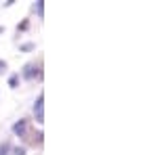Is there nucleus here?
Wrapping results in <instances>:
<instances>
[{
    "mask_svg": "<svg viewBox=\"0 0 158 155\" xmlns=\"http://www.w3.org/2000/svg\"><path fill=\"white\" fill-rule=\"evenodd\" d=\"M13 132H15L17 136L23 138L25 134H27V119H19V122H15V124H13Z\"/></svg>",
    "mask_w": 158,
    "mask_h": 155,
    "instance_id": "obj_2",
    "label": "nucleus"
},
{
    "mask_svg": "<svg viewBox=\"0 0 158 155\" xmlns=\"http://www.w3.org/2000/svg\"><path fill=\"white\" fill-rule=\"evenodd\" d=\"M34 11H38V15L42 17V13H44V2H42V0H38L36 4H34Z\"/></svg>",
    "mask_w": 158,
    "mask_h": 155,
    "instance_id": "obj_5",
    "label": "nucleus"
},
{
    "mask_svg": "<svg viewBox=\"0 0 158 155\" xmlns=\"http://www.w3.org/2000/svg\"><path fill=\"white\" fill-rule=\"evenodd\" d=\"M36 76H40L36 63H27V65L23 67V72H21V78H25V80H34Z\"/></svg>",
    "mask_w": 158,
    "mask_h": 155,
    "instance_id": "obj_1",
    "label": "nucleus"
},
{
    "mask_svg": "<svg viewBox=\"0 0 158 155\" xmlns=\"http://www.w3.org/2000/svg\"><path fill=\"white\" fill-rule=\"evenodd\" d=\"M9 149H11V143H4L0 147V155H9Z\"/></svg>",
    "mask_w": 158,
    "mask_h": 155,
    "instance_id": "obj_7",
    "label": "nucleus"
},
{
    "mask_svg": "<svg viewBox=\"0 0 158 155\" xmlns=\"http://www.w3.org/2000/svg\"><path fill=\"white\" fill-rule=\"evenodd\" d=\"M25 153H27L25 147H13V155H25Z\"/></svg>",
    "mask_w": 158,
    "mask_h": 155,
    "instance_id": "obj_6",
    "label": "nucleus"
},
{
    "mask_svg": "<svg viewBox=\"0 0 158 155\" xmlns=\"http://www.w3.org/2000/svg\"><path fill=\"white\" fill-rule=\"evenodd\" d=\"M2 32H4V27H0V34H2Z\"/></svg>",
    "mask_w": 158,
    "mask_h": 155,
    "instance_id": "obj_11",
    "label": "nucleus"
},
{
    "mask_svg": "<svg viewBox=\"0 0 158 155\" xmlns=\"http://www.w3.org/2000/svg\"><path fill=\"white\" fill-rule=\"evenodd\" d=\"M4 69H6V63H4V61H2V59H0V73H2V72H4Z\"/></svg>",
    "mask_w": 158,
    "mask_h": 155,
    "instance_id": "obj_10",
    "label": "nucleus"
},
{
    "mask_svg": "<svg viewBox=\"0 0 158 155\" xmlns=\"http://www.w3.org/2000/svg\"><path fill=\"white\" fill-rule=\"evenodd\" d=\"M34 46H36V44H34V42H25V44H21V46H19V48H21V50H25V52H27V50H32V48H34Z\"/></svg>",
    "mask_w": 158,
    "mask_h": 155,
    "instance_id": "obj_8",
    "label": "nucleus"
},
{
    "mask_svg": "<svg viewBox=\"0 0 158 155\" xmlns=\"http://www.w3.org/2000/svg\"><path fill=\"white\" fill-rule=\"evenodd\" d=\"M17 84H19V73H13L11 78H9V86L11 88H17Z\"/></svg>",
    "mask_w": 158,
    "mask_h": 155,
    "instance_id": "obj_4",
    "label": "nucleus"
},
{
    "mask_svg": "<svg viewBox=\"0 0 158 155\" xmlns=\"http://www.w3.org/2000/svg\"><path fill=\"white\" fill-rule=\"evenodd\" d=\"M27 27H30V21H27V19H25V21H21V25H17V29H21V32H23V29H27Z\"/></svg>",
    "mask_w": 158,
    "mask_h": 155,
    "instance_id": "obj_9",
    "label": "nucleus"
},
{
    "mask_svg": "<svg viewBox=\"0 0 158 155\" xmlns=\"http://www.w3.org/2000/svg\"><path fill=\"white\" fill-rule=\"evenodd\" d=\"M42 99H44V96L40 95L38 101H36V105H34V113H36V122L38 124H42Z\"/></svg>",
    "mask_w": 158,
    "mask_h": 155,
    "instance_id": "obj_3",
    "label": "nucleus"
}]
</instances>
